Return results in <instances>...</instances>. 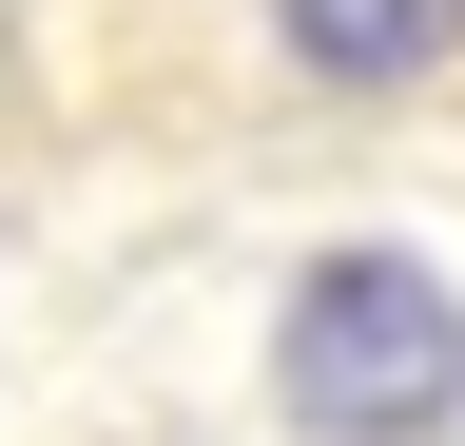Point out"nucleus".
Wrapping results in <instances>:
<instances>
[{
    "label": "nucleus",
    "mask_w": 465,
    "mask_h": 446,
    "mask_svg": "<svg viewBox=\"0 0 465 446\" xmlns=\"http://www.w3.org/2000/svg\"><path fill=\"white\" fill-rule=\"evenodd\" d=\"M272 427L291 446H465V292L388 233H330L272 292Z\"/></svg>",
    "instance_id": "1"
},
{
    "label": "nucleus",
    "mask_w": 465,
    "mask_h": 446,
    "mask_svg": "<svg viewBox=\"0 0 465 446\" xmlns=\"http://www.w3.org/2000/svg\"><path fill=\"white\" fill-rule=\"evenodd\" d=\"M272 59L311 97H407L465 59V0H272Z\"/></svg>",
    "instance_id": "2"
}]
</instances>
